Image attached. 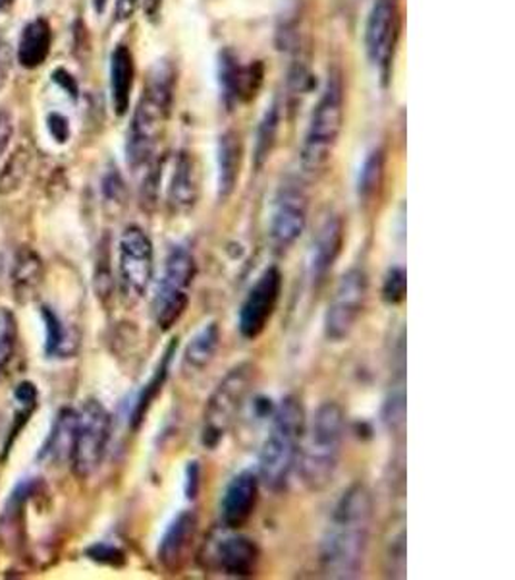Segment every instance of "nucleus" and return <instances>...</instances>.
<instances>
[{
    "instance_id": "f257e3e1",
    "label": "nucleus",
    "mask_w": 515,
    "mask_h": 580,
    "mask_svg": "<svg viewBox=\"0 0 515 580\" xmlns=\"http://www.w3.org/2000/svg\"><path fill=\"white\" fill-rule=\"evenodd\" d=\"M375 503L367 485H349L336 501L320 540V571L328 579H357L369 551Z\"/></svg>"
},
{
    "instance_id": "f03ea898",
    "label": "nucleus",
    "mask_w": 515,
    "mask_h": 580,
    "mask_svg": "<svg viewBox=\"0 0 515 580\" xmlns=\"http://www.w3.org/2000/svg\"><path fill=\"white\" fill-rule=\"evenodd\" d=\"M346 438V412L334 401L320 404L311 422L305 424L299 448V476L305 488L320 493L333 484L341 459Z\"/></svg>"
},
{
    "instance_id": "7ed1b4c3",
    "label": "nucleus",
    "mask_w": 515,
    "mask_h": 580,
    "mask_svg": "<svg viewBox=\"0 0 515 580\" xmlns=\"http://www.w3.org/2000/svg\"><path fill=\"white\" fill-rule=\"evenodd\" d=\"M304 404L298 397H286L270 416L269 434L263 441L257 476L273 492L288 484L298 464L299 448L305 432Z\"/></svg>"
},
{
    "instance_id": "20e7f679",
    "label": "nucleus",
    "mask_w": 515,
    "mask_h": 580,
    "mask_svg": "<svg viewBox=\"0 0 515 580\" xmlns=\"http://www.w3.org/2000/svg\"><path fill=\"white\" fill-rule=\"evenodd\" d=\"M172 105V73L168 68H157L149 80L143 96L139 99L138 109L131 118L126 155L131 169H141L149 165L155 149L159 146L160 136L167 125Z\"/></svg>"
},
{
    "instance_id": "39448f33",
    "label": "nucleus",
    "mask_w": 515,
    "mask_h": 580,
    "mask_svg": "<svg viewBox=\"0 0 515 580\" xmlns=\"http://www.w3.org/2000/svg\"><path fill=\"white\" fill-rule=\"evenodd\" d=\"M341 126H344V83H341L340 72L334 70L328 76L327 86L313 109L311 120L305 134L304 147H301V167L305 175L317 177L319 173L327 169L340 138Z\"/></svg>"
},
{
    "instance_id": "423d86ee",
    "label": "nucleus",
    "mask_w": 515,
    "mask_h": 580,
    "mask_svg": "<svg viewBox=\"0 0 515 580\" xmlns=\"http://www.w3.org/2000/svg\"><path fill=\"white\" fill-rule=\"evenodd\" d=\"M254 383L255 366L251 362H241L238 366H234L218 382L211 397L207 401L204 420H201L204 448L215 449L225 441L226 434L240 419L241 409L251 393Z\"/></svg>"
},
{
    "instance_id": "0eeeda50",
    "label": "nucleus",
    "mask_w": 515,
    "mask_h": 580,
    "mask_svg": "<svg viewBox=\"0 0 515 580\" xmlns=\"http://www.w3.org/2000/svg\"><path fill=\"white\" fill-rule=\"evenodd\" d=\"M196 275L194 254L186 246H175L167 256L162 277L152 298V317L159 330L170 331L182 320Z\"/></svg>"
},
{
    "instance_id": "6e6552de",
    "label": "nucleus",
    "mask_w": 515,
    "mask_h": 580,
    "mask_svg": "<svg viewBox=\"0 0 515 580\" xmlns=\"http://www.w3.org/2000/svg\"><path fill=\"white\" fill-rule=\"evenodd\" d=\"M112 419L97 399H89L76 411L70 464L78 478H89L101 466L107 455Z\"/></svg>"
},
{
    "instance_id": "1a4fd4ad",
    "label": "nucleus",
    "mask_w": 515,
    "mask_h": 580,
    "mask_svg": "<svg viewBox=\"0 0 515 580\" xmlns=\"http://www.w3.org/2000/svg\"><path fill=\"white\" fill-rule=\"evenodd\" d=\"M369 298V277L362 267H351L341 275L334 288L333 301L325 314V335L341 343L354 333Z\"/></svg>"
},
{
    "instance_id": "9d476101",
    "label": "nucleus",
    "mask_w": 515,
    "mask_h": 580,
    "mask_svg": "<svg viewBox=\"0 0 515 580\" xmlns=\"http://www.w3.org/2000/svg\"><path fill=\"white\" fill-rule=\"evenodd\" d=\"M155 273V252L151 238L143 228L123 230L118 243V279L126 301L139 302L146 296Z\"/></svg>"
},
{
    "instance_id": "9b49d317",
    "label": "nucleus",
    "mask_w": 515,
    "mask_h": 580,
    "mask_svg": "<svg viewBox=\"0 0 515 580\" xmlns=\"http://www.w3.org/2000/svg\"><path fill=\"white\" fill-rule=\"evenodd\" d=\"M283 272L270 265L257 277L254 287L249 288L246 301L240 308L241 337L255 341L261 337L275 316L280 294H283Z\"/></svg>"
},
{
    "instance_id": "f8f14e48",
    "label": "nucleus",
    "mask_w": 515,
    "mask_h": 580,
    "mask_svg": "<svg viewBox=\"0 0 515 580\" xmlns=\"http://www.w3.org/2000/svg\"><path fill=\"white\" fill-rule=\"evenodd\" d=\"M399 36V0H375L370 7L365 47L370 62L388 76Z\"/></svg>"
},
{
    "instance_id": "ddd939ff",
    "label": "nucleus",
    "mask_w": 515,
    "mask_h": 580,
    "mask_svg": "<svg viewBox=\"0 0 515 580\" xmlns=\"http://www.w3.org/2000/svg\"><path fill=\"white\" fill-rule=\"evenodd\" d=\"M307 194L298 183L283 184L270 217V243L278 252L290 250L307 227Z\"/></svg>"
},
{
    "instance_id": "4468645a",
    "label": "nucleus",
    "mask_w": 515,
    "mask_h": 580,
    "mask_svg": "<svg viewBox=\"0 0 515 580\" xmlns=\"http://www.w3.org/2000/svg\"><path fill=\"white\" fill-rule=\"evenodd\" d=\"M261 480L257 472L241 471L226 485L220 501V521L228 530H240L254 517Z\"/></svg>"
},
{
    "instance_id": "2eb2a0df",
    "label": "nucleus",
    "mask_w": 515,
    "mask_h": 580,
    "mask_svg": "<svg viewBox=\"0 0 515 580\" xmlns=\"http://www.w3.org/2000/svg\"><path fill=\"white\" fill-rule=\"evenodd\" d=\"M344 248V220L338 215H330L320 225L319 233L313 240L311 259H309V277L313 287L317 288L327 281L334 264Z\"/></svg>"
},
{
    "instance_id": "dca6fc26",
    "label": "nucleus",
    "mask_w": 515,
    "mask_h": 580,
    "mask_svg": "<svg viewBox=\"0 0 515 580\" xmlns=\"http://www.w3.org/2000/svg\"><path fill=\"white\" fill-rule=\"evenodd\" d=\"M261 67H241L240 60L234 57L232 52H220L218 60V81L225 96L226 104L232 105L234 101H247L255 96V91L261 83Z\"/></svg>"
},
{
    "instance_id": "f3484780",
    "label": "nucleus",
    "mask_w": 515,
    "mask_h": 580,
    "mask_svg": "<svg viewBox=\"0 0 515 580\" xmlns=\"http://www.w3.org/2000/svg\"><path fill=\"white\" fill-rule=\"evenodd\" d=\"M197 517L194 511H182L168 524L165 537L160 538L159 561L167 571H178L188 559L191 544L196 540Z\"/></svg>"
},
{
    "instance_id": "a211bd4d",
    "label": "nucleus",
    "mask_w": 515,
    "mask_h": 580,
    "mask_svg": "<svg viewBox=\"0 0 515 580\" xmlns=\"http://www.w3.org/2000/svg\"><path fill=\"white\" fill-rule=\"evenodd\" d=\"M168 206L175 214H186L194 209L199 198V170L194 155L180 151L175 159L172 177L168 183Z\"/></svg>"
},
{
    "instance_id": "6ab92c4d",
    "label": "nucleus",
    "mask_w": 515,
    "mask_h": 580,
    "mask_svg": "<svg viewBox=\"0 0 515 580\" xmlns=\"http://www.w3.org/2000/svg\"><path fill=\"white\" fill-rule=\"evenodd\" d=\"M261 558V551L254 540L247 537H228L217 548L218 567L222 573L234 579L251 577Z\"/></svg>"
},
{
    "instance_id": "aec40b11",
    "label": "nucleus",
    "mask_w": 515,
    "mask_h": 580,
    "mask_svg": "<svg viewBox=\"0 0 515 580\" xmlns=\"http://www.w3.org/2000/svg\"><path fill=\"white\" fill-rule=\"evenodd\" d=\"M43 283V262L36 250L23 246L16 254L14 269H12V291L16 301L28 304L37 296V291Z\"/></svg>"
},
{
    "instance_id": "412c9836",
    "label": "nucleus",
    "mask_w": 515,
    "mask_h": 580,
    "mask_svg": "<svg viewBox=\"0 0 515 580\" xmlns=\"http://www.w3.org/2000/svg\"><path fill=\"white\" fill-rule=\"evenodd\" d=\"M217 190L218 198L226 199L232 196L236 184L240 178L241 141L236 132H225L218 140L217 151Z\"/></svg>"
},
{
    "instance_id": "4be33fe9",
    "label": "nucleus",
    "mask_w": 515,
    "mask_h": 580,
    "mask_svg": "<svg viewBox=\"0 0 515 580\" xmlns=\"http://www.w3.org/2000/svg\"><path fill=\"white\" fill-rule=\"evenodd\" d=\"M133 57L130 49L118 45L112 59H110V94H112V105L117 115H126L130 107L131 88H133Z\"/></svg>"
},
{
    "instance_id": "5701e85b",
    "label": "nucleus",
    "mask_w": 515,
    "mask_h": 580,
    "mask_svg": "<svg viewBox=\"0 0 515 580\" xmlns=\"http://www.w3.org/2000/svg\"><path fill=\"white\" fill-rule=\"evenodd\" d=\"M220 345V330L215 322L205 324L189 338L188 346L184 351L182 367L186 374H201L205 367L211 366Z\"/></svg>"
},
{
    "instance_id": "b1692460",
    "label": "nucleus",
    "mask_w": 515,
    "mask_h": 580,
    "mask_svg": "<svg viewBox=\"0 0 515 580\" xmlns=\"http://www.w3.org/2000/svg\"><path fill=\"white\" fill-rule=\"evenodd\" d=\"M51 26L47 20L37 18L28 23L18 45V62L23 68L41 67L51 52Z\"/></svg>"
},
{
    "instance_id": "393cba45",
    "label": "nucleus",
    "mask_w": 515,
    "mask_h": 580,
    "mask_svg": "<svg viewBox=\"0 0 515 580\" xmlns=\"http://www.w3.org/2000/svg\"><path fill=\"white\" fill-rule=\"evenodd\" d=\"M385 180V155L380 149H375L367 155L359 177H357V198L362 204H373L378 196V190L383 188Z\"/></svg>"
},
{
    "instance_id": "a878e982",
    "label": "nucleus",
    "mask_w": 515,
    "mask_h": 580,
    "mask_svg": "<svg viewBox=\"0 0 515 580\" xmlns=\"http://www.w3.org/2000/svg\"><path fill=\"white\" fill-rule=\"evenodd\" d=\"M33 154L28 147H18L0 170V196H10L22 188L30 175Z\"/></svg>"
},
{
    "instance_id": "bb28decb",
    "label": "nucleus",
    "mask_w": 515,
    "mask_h": 580,
    "mask_svg": "<svg viewBox=\"0 0 515 580\" xmlns=\"http://www.w3.org/2000/svg\"><path fill=\"white\" fill-rule=\"evenodd\" d=\"M73 426H76V411H72V409H65V411L60 412L57 422H55V427H52L49 440L44 443L41 456H51V459L52 456H55V459L68 456V459H70Z\"/></svg>"
},
{
    "instance_id": "cd10ccee",
    "label": "nucleus",
    "mask_w": 515,
    "mask_h": 580,
    "mask_svg": "<svg viewBox=\"0 0 515 580\" xmlns=\"http://www.w3.org/2000/svg\"><path fill=\"white\" fill-rule=\"evenodd\" d=\"M278 126H280V109L278 105H270V109L263 115L259 128H257V140H255L254 161L257 169L269 161L270 154L278 138Z\"/></svg>"
},
{
    "instance_id": "c85d7f7f",
    "label": "nucleus",
    "mask_w": 515,
    "mask_h": 580,
    "mask_svg": "<svg viewBox=\"0 0 515 580\" xmlns=\"http://www.w3.org/2000/svg\"><path fill=\"white\" fill-rule=\"evenodd\" d=\"M172 353H175V345L168 348L165 358L160 361V364L157 366V370H155L151 380H149V383H147L143 391H141L138 403H136V409H133V414H131L133 427H138L139 424L143 422L147 412L151 409L152 401H155L160 391H162V385L167 382L168 367H170V361H172Z\"/></svg>"
},
{
    "instance_id": "c756f323",
    "label": "nucleus",
    "mask_w": 515,
    "mask_h": 580,
    "mask_svg": "<svg viewBox=\"0 0 515 580\" xmlns=\"http://www.w3.org/2000/svg\"><path fill=\"white\" fill-rule=\"evenodd\" d=\"M18 341V322L12 309L0 308V377L4 375L14 358Z\"/></svg>"
},
{
    "instance_id": "7c9ffc66",
    "label": "nucleus",
    "mask_w": 515,
    "mask_h": 580,
    "mask_svg": "<svg viewBox=\"0 0 515 580\" xmlns=\"http://www.w3.org/2000/svg\"><path fill=\"white\" fill-rule=\"evenodd\" d=\"M41 316L44 322V333H47V341H44V353L49 356H59V354L68 353V333H66L65 325L60 322V317L52 312L51 308L43 306L41 308Z\"/></svg>"
},
{
    "instance_id": "2f4dec72",
    "label": "nucleus",
    "mask_w": 515,
    "mask_h": 580,
    "mask_svg": "<svg viewBox=\"0 0 515 580\" xmlns=\"http://www.w3.org/2000/svg\"><path fill=\"white\" fill-rule=\"evenodd\" d=\"M407 293V275L404 267H393L386 273L385 283H383V301L390 306L402 304L406 301Z\"/></svg>"
},
{
    "instance_id": "473e14b6",
    "label": "nucleus",
    "mask_w": 515,
    "mask_h": 580,
    "mask_svg": "<svg viewBox=\"0 0 515 580\" xmlns=\"http://www.w3.org/2000/svg\"><path fill=\"white\" fill-rule=\"evenodd\" d=\"M404 416H406V391H404V380H399L385 404L386 426L390 430H399L404 426Z\"/></svg>"
},
{
    "instance_id": "72a5a7b5",
    "label": "nucleus",
    "mask_w": 515,
    "mask_h": 580,
    "mask_svg": "<svg viewBox=\"0 0 515 580\" xmlns=\"http://www.w3.org/2000/svg\"><path fill=\"white\" fill-rule=\"evenodd\" d=\"M88 556L93 559V561H97V563H105V566L118 567L122 566L123 561H126L122 551L109 544L91 545L88 550Z\"/></svg>"
},
{
    "instance_id": "f704fd0d",
    "label": "nucleus",
    "mask_w": 515,
    "mask_h": 580,
    "mask_svg": "<svg viewBox=\"0 0 515 580\" xmlns=\"http://www.w3.org/2000/svg\"><path fill=\"white\" fill-rule=\"evenodd\" d=\"M47 126H49V132H51L55 141L59 144H66L70 138V125H68V118L62 117L59 112H51L47 118Z\"/></svg>"
},
{
    "instance_id": "c9c22d12",
    "label": "nucleus",
    "mask_w": 515,
    "mask_h": 580,
    "mask_svg": "<svg viewBox=\"0 0 515 580\" xmlns=\"http://www.w3.org/2000/svg\"><path fill=\"white\" fill-rule=\"evenodd\" d=\"M14 134V120L7 109H0V157L7 154L10 140Z\"/></svg>"
},
{
    "instance_id": "e433bc0d",
    "label": "nucleus",
    "mask_w": 515,
    "mask_h": 580,
    "mask_svg": "<svg viewBox=\"0 0 515 580\" xmlns=\"http://www.w3.org/2000/svg\"><path fill=\"white\" fill-rule=\"evenodd\" d=\"M12 62H14V52L8 41L0 39V89L7 86L8 76L12 70Z\"/></svg>"
},
{
    "instance_id": "4c0bfd02",
    "label": "nucleus",
    "mask_w": 515,
    "mask_h": 580,
    "mask_svg": "<svg viewBox=\"0 0 515 580\" xmlns=\"http://www.w3.org/2000/svg\"><path fill=\"white\" fill-rule=\"evenodd\" d=\"M14 399L20 403V406H28V409H36L37 403V387L31 382H22L14 391Z\"/></svg>"
},
{
    "instance_id": "58836bf2",
    "label": "nucleus",
    "mask_w": 515,
    "mask_h": 580,
    "mask_svg": "<svg viewBox=\"0 0 515 580\" xmlns=\"http://www.w3.org/2000/svg\"><path fill=\"white\" fill-rule=\"evenodd\" d=\"M139 2H141V0H117V8H115L117 22H126V20H130L131 16L136 14Z\"/></svg>"
},
{
    "instance_id": "ea45409f",
    "label": "nucleus",
    "mask_w": 515,
    "mask_h": 580,
    "mask_svg": "<svg viewBox=\"0 0 515 580\" xmlns=\"http://www.w3.org/2000/svg\"><path fill=\"white\" fill-rule=\"evenodd\" d=\"M105 194L110 199H118L122 196L123 183L118 173H110L109 177L105 178Z\"/></svg>"
},
{
    "instance_id": "a19ab883",
    "label": "nucleus",
    "mask_w": 515,
    "mask_h": 580,
    "mask_svg": "<svg viewBox=\"0 0 515 580\" xmlns=\"http://www.w3.org/2000/svg\"><path fill=\"white\" fill-rule=\"evenodd\" d=\"M52 78H55V81L59 83L60 88H65L73 99L78 97V83L73 80L72 73L66 72V70H57V72L52 73Z\"/></svg>"
},
{
    "instance_id": "79ce46f5",
    "label": "nucleus",
    "mask_w": 515,
    "mask_h": 580,
    "mask_svg": "<svg viewBox=\"0 0 515 580\" xmlns=\"http://www.w3.org/2000/svg\"><path fill=\"white\" fill-rule=\"evenodd\" d=\"M160 7H162V0H146V12L151 20H155L159 16Z\"/></svg>"
},
{
    "instance_id": "37998d69",
    "label": "nucleus",
    "mask_w": 515,
    "mask_h": 580,
    "mask_svg": "<svg viewBox=\"0 0 515 580\" xmlns=\"http://www.w3.org/2000/svg\"><path fill=\"white\" fill-rule=\"evenodd\" d=\"M95 12L102 14L105 7H107V0H93Z\"/></svg>"
},
{
    "instance_id": "c03bdc74",
    "label": "nucleus",
    "mask_w": 515,
    "mask_h": 580,
    "mask_svg": "<svg viewBox=\"0 0 515 580\" xmlns=\"http://www.w3.org/2000/svg\"><path fill=\"white\" fill-rule=\"evenodd\" d=\"M16 0H0V12H4L8 8L14 4Z\"/></svg>"
}]
</instances>
